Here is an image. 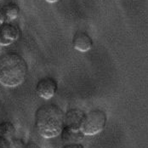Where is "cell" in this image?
Instances as JSON below:
<instances>
[{
  "label": "cell",
  "mask_w": 148,
  "mask_h": 148,
  "mask_svg": "<svg viewBox=\"0 0 148 148\" xmlns=\"http://www.w3.org/2000/svg\"><path fill=\"white\" fill-rule=\"evenodd\" d=\"M28 73V66L22 56L8 52L0 57V84L8 88L21 84Z\"/></svg>",
  "instance_id": "1"
},
{
  "label": "cell",
  "mask_w": 148,
  "mask_h": 148,
  "mask_svg": "<svg viewBox=\"0 0 148 148\" xmlns=\"http://www.w3.org/2000/svg\"><path fill=\"white\" fill-rule=\"evenodd\" d=\"M35 126L44 138L50 139L60 134L64 128V112L56 104H45L35 112Z\"/></svg>",
  "instance_id": "2"
},
{
  "label": "cell",
  "mask_w": 148,
  "mask_h": 148,
  "mask_svg": "<svg viewBox=\"0 0 148 148\" xmlns=\"http://www.w3.org/2000/svg\"><path fill=\"white\" fill-rule=\"evenodd\" d=\"M107 122L106 113L101 109H93L86 113L81 126V130L85 135H95L102 131Z\"/></svg>",
  "instance_id": "3"
},
{
  "label": "cell",
  "mask_w": 148,
  "mask_h": 148,
  "mask_svg": "<svg viewBox=\"0 0 148 148\" xmlns=\"http://www.w3.org/2000/svg\"><path fill=\"white\" fill-rule=\"evenodd\" d=\"M58 89V84L56 80L52 77H45L41 78L36 84L37 95L45 99L49 100L55 96Z\"/></svg>",
  "instance_id": "4"
},
{
  "label": "cell",
  "mask_w": 148,
  "mask_h": 148,
  "mask_svg": "<svg viewBox=\"0 0 148 148\" xmlns=\"http://www.w3.org/2000/svg\"><path fill=\"white\" fill-rule=\"evenodd\" d=\"M21 32L19 27L11 23L4 22L0 25V45L7 46L17 41Z\"/></svg>",
  "instance_id": "5"
},
{
  "label": "cell",
  "mask_w": 148,
  "mask_h": 148,
  "mask_svg": "<svg viewBox=\"0 0 148 148\" xmlns=\"http://www.w3.org/2000/svg\"><path fill=\"white\" fill-rule=\"evenodd\" d=\"M86 113L80 108H71L64 113V126L73 130H81Z\"/></svg>",
  "instance_id": "6"
},
{
  "label": "cell",
  "mask_w": 148,
  "mask_h": 148,
  "mask_svg": "<svg viewBox=\"0 0 148 148\" xmlns=\"http://www.w3.org/2000/svg\"><path fill=\"white\" fill-rule=\"evenodd\" d=\"M72 44L75 49L80 52H87L93 46V39L86 32L77 31L74 34Z\"/></svg>",
  "instance_id": "7"
},
{
  "label": "cell",
  "mask_w": 148,
  "mask_h": 148,
  "mask_svg": "<svg viewBox=\"0 0 148 148\" xmlns=\"http://www.w3.org/2000/svg\"><path fill=\"white\" fill-rule=\"evenodd\" d=\"M61 140L66 144L67 143H79L82 141L85 136V134L82 132L81 130H73L69 128L64 126L61 131Z\"/></svg>",
  "instance_id": "8"
},
{
  "label": "cell",
  "mask_w": 148,
  "mask_h": 148,
  "mask_svg": "<svg viewBox=\"0 0 148 148\" xmlns=\"http://www.w3.org/2000/svg\"><path fill=\"white\" fill-rule=\"evenodd\" d=\"M3 15L4 16L6 22H11L12 21L15 20L20 14V7L17 3L10 2L3 6L0 9Z\"/></svg>",
  "instance_id": "9"
},
{
  "label": "cell",
  "mask_w": 148,
  "mask_h": 148,
  "mask_svg": "<svg viewBox=\"0 0 148 148\" xmlns=\"http://www.w3.org/2000/svg\"><path fill=\"white\" fill-rule=\"evenodd\" d=\"M15 127L10 121H3L0 123V135L9 140L15 137Z\"/></svg>",
  "instance_id": "10"
},
{
  "label": "cell",
  "mask_w": 148,
  "mask_h": 148,
  "mask_svg": "<svg viewBox=\"0 0 148 148\" xmlns=\"http://www.w3.org/2000/svg\"><path fill=\"white\" fill-rule=\"evenodd\" d=\"M25 146H26V143L22 139L13 137L12 139L9 140L8 148H25Z\"/></svg>",
  "instance_id": "11"
},
{
  "label": "cell",
  "mask_w": 148,
  "mask_h": 148,
  "mask_svg": "<svg viewBox=\"0 0 148 148\" xmlns=\"http://www.w3.org/2000/svg\"><path fill=\"white\" fill-rule=\"evenodd\" d=\"M62 148H84V147L81 143H67Z\"/></svg>",
  "instance_id": "12"
},
{
  "label": "cell",
  "mask_w": 148,
  "mask_h": 148,
  "mask_svg": "<svg viewBox=\"0 0 148 148\" xmlns=\"http://www.w3.org/2000/svg\"><path fill=\"white\" fill-rule=\"evenodd\" d=\"M9 140L0 135V148H8Z\"/></svg>",
  "instance_id": "13"
},
{
  "label": "cell",
  "mask_w": 148,
  "mask_h": 148,
  "mask_svg": "<svg viewBox=\"0 0 148 148\" xmlns=\"http://www.w3.org/2000/svg\"><path fill=\"white\" fill-rule=\"evenodd\" d=\"M25 148H40V147L33 141H29L26 144Z\"/></svg>",
  "instance_id": "14"
},
{
  "label": "cell",
  "mask_w": 148,
  "mask_h": 148,
  "mask_svg": "<svg viewBox=\"0 0 148 148\" xmlns=\"http://www.w3.org/2000/svg\"><path fill=\"white\" fill-rule=\"evenodd\" d=\"M4 22H6L5 21V19H4V16H3L2 11H1V10H0V25L3 24V23H4Z\"/></svg>",
  "instance_id": "15"
},
{
  "label": "cell",
  "mask_w": 148,
  "mask_h": 148,
  "mask_svg": "<svg viewBox=\"0 0 148 148\" xmlns=\"http://www.w3.org/2000/svg\"><path fill=\"white\" fill-rule=\"evenodd\" d=\"M45 1H46L47 3H54L58 2L59 0H45Z\"/></svg>",
  "instance_id": "16"
},
{
  "label": "cell",
  "mask_w": 148,
  "mask_h": 148,
  "mask_svg": "<svg viewBox=\"0 0 148 148\" xmlns=\"http://www.w3.org/2000/svg\"><path fill=\"white\" fill-rule=\"evenodd\" d=\"M0 1H1V0H0Z\"/></svg>",
  "instance_id": "17"
}]
</instances>
